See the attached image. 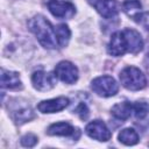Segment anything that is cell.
<instances>
[{
    "label": "cell",
    "mask_w": 149,
    "mask_h": 149,
    "mask_svg": "<svg viewBox=\"0 0 149 149\" xmlns=\"http://www.w3.org/2000/svg\"><path fill=\"white\" fill-rule=\"evenodd\" d=\"M28 28L47 49L65 47L71 36V31L66 24H58L54 27L42 15H35L31 17L28 22Z\"/></svg>",
    "instance_id": "obj_1"
},
{
    "label": "cell",
    "mask_w": 149,
    "mask_h": 149,
    "mask_svg": "<svg viewBox=\"0 0 149 149\" xmlns=\"http://www.w3.org/2000/svg\"><path fill=\"white\" fill-rule=\"evenodd\" d=\"M120 81L123 87L130 91H139L146 87L147 80L142 71L135 66H127L120 72Z\"/></svg>",
    "instance_id": "obj_2"
},
{
    "label": "cell",
    "mask_w": 149,
    "mask_h": 149,
    "mask_svg": "<svg viewBox=\"0 0 149 149\" xmlns=\"http://www.w3.org/2000/svg\"><path fill=\"white\" fill-rule=\"evenodd\" d=\"M91 88L100 97H112L119 91V85L111 76L97 77L91 83Z\"/></svg>",
    "instance_id": "obj_3"
},
{
    "label": "cell",
    "mask_w": 149,
    "mask_h": 149,
    "mask_svg": "<svg viewBox=\"0 0 149 149\" xmlns=\"http://www.w3.org/2000/svg\"><path fill=\"white\" fill-rule=\"evenodd\" d=\"M55 74L65 84H73L78 79V69L68 61L59 62L55 68Z\"/></svg>",
    "instance_id": "obj_4"
},
{
    "label": "cell",
    "mask_w": 149,
    "mask_h": 149,
    "mask_svg": "<svg viewBox=\"0 0 149 149\" xmlns=\"http://www.w3.org/2000/svg\"><path fill=\"white\" fill-rule=\"evenodd\" d=\"M48 8L54 16L59 19H71L76 13V7L69 1L49 0Z\"/></svg>",
    "instance_id": "obj_5"
},
{
    "label": "cell",
    "mask_w": 149,
    "mask_h": 149,
    "mask_svg": "<svg viewBox=\"0 0 149 149\" xmlns=\"http://www.w3.org/2000/svg\"><path fill=\"white\" fill-rule=\"evenodd\" d=\"M85 132L91 139H94V140L101 141V142L108 141L111 139V136H112L111 130L107 128L105 122H102L100 120H94V121L90 122L86 126Z\"/></svg>",
    "instance_id": "obj_6"
},
{
    "label": "cell",
    "mask_w": 149,
    "mask_h": 149,
    "mask_svg": "<svg viewBox=\"0 0 149 149\" xmlns=\"http://www.w3.org/2000/svg\"><path fill=\"white\" fill-rule=\"evenodd\" d=\"M33 86L38 91H49L56 85V74L45 71H36L31 76Z\"/></svg>",
    "instance_id": "obj_7"
},
{
    "label": "cell",
    "mask_w": 149,
    "mask_h": 149,
    "mask_svg": "<svg viewBox=\"0 0 149 149\" xmlns=\"http://www.w3.org/2000/svg\"><path fill=\"white\" fill-rule=\"evenodd\" d=\"M97 12L105 19H112L118 14V2L115 0H87Z\"/></svg>",
    "instance_id": "obj_8"
},
{
    "label": "cell",
    "mask_w": 149,
    "mask_h": 149,
    "mask_svg": "<svg viewBox=\"0 0 149 149\" xmlns=\"http://www.w3.org/2000/svg\"><path fill=\"white\" fill-rule=\"evenodd\" d=\"M107 50H108V54L112 56H122L126 52H128L127 41L123 31H115L112 35Z\"/></svg>",
    "instance_id": "obj_9"
},
{
    "label": "cell",
    "mask_w": 149,
    "mask_h": 149,
    "mask_svg": "<svg viewBox=\"0 0 149 149\" xmlns=\"http://www.w3.org/2000/svg\"><path fill=\"white\" fill-rule=\"evenodd\" d=\"M69 104H70V101H69L68 98L58 97V98L41 101L38 104L37 108L42 113H56V112H59V111L64 109L65 107H68Z\"/></svg>",
    "instance_id": "obj_10"
},
{
    "label": "cell",
    "mask_w": 149,
    "mask_h": 149,
    "mask_svg": "<svg viewBox=\"0 0 149 149\" xmlns=\"http://www.w3.org/2000/svg\"><path fill=\"white\" fill-rule=\"evenodd\" d=\"M126 41H127V47H128V52L130 54H137L143 49V40L141 35L134 30V29H125L123 30Z\"/></svg>",
    "instance_id": "obj_11"
},
{
    "label": "cell",
    "mask_w": 149,
    "mask_h": 149,
    "mask_svg": "<svg viewBox=\"0 0 149 149\" xmlns=\"http://www.w3.org/2000/svg\"><path fill=\"white\" fill-rule=\"evenodd\" d=\"M141 8H142V5H141L140 0H125L123 3H122L123 12L137 22L142 21Z\"/></svg>",
    "instance_id": "obj_12"
},
{
    "label": "cell",
    "mask_w": 149,
    "mask_h": 149,
    "mask_svg": "<svg viewBox=\"0 0 149 149\" xmlns=\"http://www.w3.org/2000/svg\"><path fill=\"white\" fill-rule=\"evenodd\" d=\"M21 84L19 73L1 69V86L3 88H17L21 87Z\"/></svg>",
    "instance_id": "obj_13"
},
{
    "label": "cell",
    "mask_w": 149,
    "mask_h": 149,
    "mask_svg": "<svg viewBox=\"0 0 149 149\" xmlns=\"http://www.w3.org/2000/svg\"><path fill=\"white\" fill-rule=\"evenodd\" d=\"M49 135L57 136H71L74 134V128L68 122H56L52 123L47 132Z\"/></svg>",
    "instance_id": "obj_14"
},
{
    "label": "cell",
    "mask_w": 149,
    "mask_h": 149,
    "mask_svg": "<svg viewBox=\"0 0 149 149\" xmlns=\"http://www.w3.org/2000/svg\"><path fill=\"white\" fill-rule=\"evenodd\" d=\"M133 113V104L128 101L119 102L112 107V115L119 120H127Z\"/></svg>",
    "instance_id": "obj_15"
},
{
    "label": "cell",
    "mask_w": 149,
    "mask_h": 149,
    "mask_svg": "<svg viewBox=\"0 0 149 149\" xmlns=\"http://www.w3.org/2000/svg\"><path fill=\"white\" fill-rule=\"evenodd\" d=\"M34 112L29 106H24V107H20V108H15L13 111V119L17 122V123H23L27 122L29 120H31L34 118Z\"/></svg>",
    "instance_id": "obj_16"
},
{
    "label": "cell",
    "mask_w": 149,
    "mask_h": 149,
    "mask_svg": "<svg viewBox=\"0 0 149 149\" xmlns=\"http://www.w3.org/2000/svg\"><path fill=\"white\" fill-rule=\"evenodd\" d=\"M119 141L126 146H133L139 142V135L133 128H125L119 133Z\"/></svg>",
    "instance_id": "obj_17"
},
{
    "label": "cell",
    "mask_w": 149,
    "mask_h": 149,
    "mask_svg": "<svg viewBox=\"0 0 149 149\" xmlns=\"http://www.w3.org/2000/svg\"><path fill=\"white\" fill-rule=\"evenodd\" d=\"M133 113L136 119H144L149 114V105L143 101H139L133 105Z\"/></svg>",
    "instance_id": "obj_18"
},
{
    "label": "cell",
    "mask_w": 149,
    "mask_h": 149,
    "mask_svg": "<svg viewBox=\"0 0 149 149\" xmlns=\"http://www.w3.org/2000/svg\"><path fill=\"white\" fill-rule=\"evenodd\" d=\"M37 143V136L34 134H26L21 137V144L24 147H34Z\"/></svg>",
    "instance_id": "obj_19"
},
{
    "label": "cell",
    "mask_w": 149,
    "mask_h": 149,
    "mask_svg": "<svg viewBox=\"0 0 149 149\" xmlns=\"http://www.w3.org/2000/svg\"><path fill=\"white\" fill-rule=\"evenodd\" d=\"M76 113L79 114L80 119L85 120V119L88 116V108H87V106H86L85 104H79L78 107L76 108Z\"/></svg>",
    "instance_id": "obj_20"
}]
</instances>
